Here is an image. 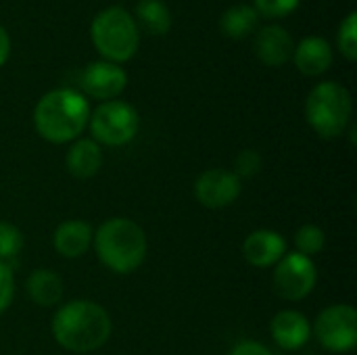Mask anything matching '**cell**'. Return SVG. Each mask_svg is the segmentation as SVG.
<instances>
[{
	"label": "cell",
	"instance_id": "obj_1",
	"mask_svg": "<svg viewBox=\"0 0 357 355\" xmlns=\"http://www.w3.org/2000/svg\"><path fill=\"white\" fill-rule=\"evenodd\" d=\"M54 341L73 354L100 349L111 337V318L105 308L88 299H75L56 310L52 316Z\"/></svg>",
	"mask_w": 357,
	"mask_h": 355
},
{
	"label": "cell",
	"instance_id": "obj_2",
	"mask_svg": "<svg viewBox=\"0 0 357 355\" xmlns=\"http://www.w3.org/2000/svg\"><path fill=\"white\" fill-rule=\"evenodd\" d=\"M90 105L84 94L59 88L46 92L33 109L36 132L52 144L73 142L88 126Z\"/></svg>",
	"mask_w": 357,
	"mask_h": 355
},
{
	"label": "cell",
	"instance_id": "obj_3",
	"mask_svg": "<svg viewBox=\"0 0 357 355\" xmlns=\"http://www.w3.org/2000/svg\"><path fill=\"white\" fill-rule=\"evenodd\" d=\"M94 249L105 268L115 274H132L146 259V234L128 218H111L94 232Z\"/></svg>",
	"mask_w": 357,
	"mask_h": 355
},
{
	"label": "cell",
	"instance_id": "obj_4",
	"mask_svg": "<svg viewBox=\"0 0 357 355\" xmlns=\"http://www.w3.org/2000/svg\"><path fill=\"white\" fill-rule=\"evenodd\" d=\"M354 100L345 86L337 82L318 84L305 100V119L312 130L324 138H339L351 123Z\"/></svg>",
	"mask_w": 357,
	"mask_h": 355
},
{
	"label": "cell",
	"instance_id": "obj_5",
	"mask_svg": "<svg viewBox=\"0 0 357 355\" xmlns=\"http://www.w3.org/2000/svg\"><path fill=\"white\" fill-rule=\"evenodd\" d=\"M90 36L105 61L117 65L130 61L140 44L138 23L121 6H109L100 10L90 25Z\"/></svg>",
	"mask_w": 357,
	"mask_h": 355
},
{
	"label": "cell",
	"instance_id": "obj_6",
	"mask_svg": "<svg viewBox=\"0 0 357 355\" xmlns=\"http://www.w3.org/2000/svg\"><path fill=\"white\" fill-rule=\"evenodd\" d=\"M94 142L107 146H123L132 142L140 128L138 111L123 100H107L94 109L88 119Z\"/></svg>",
	"mask_w": 357,
	"mask_h": 355
},
{
	"label": "cell",
	"instance_id": "obj_7",
	"mask_svg": "<svg viewBox=\"0 0 357 355\" xmlns=\"http://www.w3.org/2000/svg\"><path fill=\"white\" fill-rule=\"evenodd\" d=\"M318 343L333 354H349L357 345V312L347 303L322 310L314 322Z\"/></svg>",
	"mask_w": 357,
	"mask_h": 355
},
{
	"label": "cell",
	"instance_id": "obj_8",
	"mask_svg": "<svg viewBox=\"0 0 357 355\" xmlns=\"http://www.w3.org/2000/svg\"><path fill=\"white\" fill-rule=\"evenodd\" d=\"M318 280L316 266L310 257L301 253H287L274 270V291L278 297L287 301H301L305 299Z\"/></svg>",
	"mask_w": 357,
	"mask_h": 355
},
{
	"label": "cell",
	"instance_id": "obj_9",
	"mask_svg": "<svg viewBox=\"0 0 357 355\" xmlns=\"http://www.w3.org/2000/svg\"><path fill=\"white\" fill-rule=\"evenodd\" d=\"M241 180L234 172L228 169H209L203 172L195 182V197L207 209L230 207L241 197Z\"/></svg>",
	"mask_w": 357,
	"mask_h": 355
},
{
	"label": "cell",
	"instance_id": "obj_10",
	"mask_svg": "<svg viewBox=\"0 0 357 355\" xmlns=\"http://www.w3.org/2000/svg\"><path fill=\"white\" fill-rule=\"evenodd\" d=\"M82 86H84L86 94H90L92 98H98L105 103L115 100V96H119L128 86V73L117 63L96 61L84 69Z\"/></svg>",
	"mask_w": 357,
	"mask_h": 355
},
{
	"label": "cell",
	"instance_id": "obj_11",
	"mask_svg": "<svg viewBox=\"0 0 357 355\" xmlns=\"http://www.w3.org/2000/svg\"><path fill=\"white\" fill-rule=\"evenodd\" d=\"M295 42L282 25H266L257 31L253 42L255 56L268 67H282L293 59Z\"/></svg>",
	"mask_w": 357,
	"mask_h": 355
},
{
	"label": "cell",
	"instance_id": "obj_12",
	"mask_svg": "<svg viewBox=\"0 0 357 355\" xmlns=\"http://www.w3.org/2000/svg\"><path fill=\"white\" fill-rule=\"evenodd\" d=\"M243 255L253 268H272L287 255V241L274 230H255L243 243Z\"/></svg>",
	"mask_w": 357,
	"mask_h": 355
},
{
	"label": "cell",
	"instance_id": "obj_13",
	"mask_svg": "<svg viewBox=\"0 0 357 355\" xmlns=\"http://www.w3.org/2000/svg\"><path fill=\"white\" fill-rule=\"evenodd\" d=\"M270 333L276 345L284 352H297L301 349L310 337H312V326L307 318L301 312L295 310H284L278 312L272 322H270Z\"/></svg>",
	"mask_w": 357,
	"mask_h": 355
},
{
	"label": "cell",
	"instance_id": "obj_14",
	"mask_svg": "<svg viewBox=\"0 0 357 355\" xmlns=\"http://www.w3.org/2000/svg\"><path fill=\"white\" fill-rule=\"evenodd\" d=\"M293 61L303 75L316 77V75H322L331 69L333 48H331L328 40H324L320 36H307L295 46Z\"/></svg>",
	"mask_w": 357,
	"mask_h": 355
},
{
	"label": "cell",
	"instance_id": "obj_15",
	"mask_svg": "<svg viewBox=\"0 0 357 355\" xmlns=\"http://www.w3.org/2000/svg\"><path fill=\"white\" fill-rule=\"evenodd\" d=\"M92 239H94V230L90 224L82 220H67L54 230L52 245L59 255L67 259H77L88 253Z\"/></svg>",
	"mask_w": 357,
	"mask_h": 355
},
{
	"label": "cell",
	"instance_id": "obj_16",
	"mask_svg": "<svg viewBox=\"0 0 357 355\" xmlns=\"http://www.w3.org/2000/svg\"><path fill=\"white\" fill-rule=\"evenodd\" d=\"M65 165H67V172L77 180L94 178L98 174V169L102 167V149H100V144L90 140V138L75 140L67 151Z\"/></svg>",
	"mask_w": 357,
	"mask_h": 355
},
{
	"label": "cell",
	"instance_id": "obj_17",
	"mask_svg": "<svg viewBox=\"0 0 357 355\" xmlns=\"http://www.w3.org/2000/svg\"><path fill=\"white\" fill-rule=\"evenodd\" d=\"M63 278L52 270H36L27 278V295L36 305L52 308L63 299Z\"/></svg>",
	"mask_w": 357,
	"mask_h": 355
},
{
	"label": "cell",
	"instance_id": "obj_18",
	"mask_svg": "<svg viewBox=\"0 0 357 355\" xmlns=\"http://www.w3.org/2000/svg\"><path fill=\"white\" fill-rule=\"evenodd\" d=\"M259 23V13L251 4H234L220 17V29L232 40L247 38Z\"/></svg>",
	"mask_w": 357,
	"mask_h": 355
},
{
	"label": "cell",
	"instance_id": "obj_19",
	"mask_svg": "<svg viewBox=\"0 0 357 355\" xmlns=\"http://www.w3.org/2000/svg\"><path fill=\"white\" fill-rule=\"evenodd\" d=\"M136 17L140 27L153 36H165L172 29V13L161 0H140L136 4Z\"/></svg>",
	"mask_w": 357,
	"mask_h": 355
},
{
	"label": "cell",
	"instance_id": "obj_20",
	"mask_svg": "<svg viewBox=\"0 0 357 355\" xmlns=\"http://www.w3.org/2000/svg\"><path fill=\"white\" fill-rule=\"evenodd\" d=\"M295 247H297V253L312 259L314 255L322 253V249L326 247V234L320 226L305 224L295 232Z\"/></svg>",
	"mask_w": 357,
	"mask_h": 355
},
{
	"label": "cell",
	"instance_id": "obj_21",
	"mask_svg": "<svg viewBox=\"0 0 357 355\" xmlns=\"http://www.w3.org/2000/svg\"><path fill=\"white\" fill-rule=\"evenodd\" d=\"M337 44L341 54L349 61L356 63L357 61V15L349 13L345 17V21L341 23V29L337 33Z\"/></svg>",
	"mask_w": 357,
	"mask_h": 355
},
{
	"label": "cell",
	"instance_id": "obj_22",
	"mask_svg": "<svg viewBox=\"0 0 357 355\" xmlns=\"http://www.w3.org/2000/svg\"><path fill=\"white\" fill-rule=\"evenodd\" d=\"M23 247V234L17 226L0 222V262L15 257Z\"/></svg>",
	"mask_w": 357,
	"mask_h": 355
},
{
	"label": "cell",
	"instance_id": "obj_23",
	"mask_svg": "<svg viewBox=\"0 0 357 355\" xmlns=\"http://www.w3.org/2000/svg\"><path fill=\"white\" fill-rule=\"evenodd\" d=\"M261 172V155L253 149L241 151L234 159V174L238 180L243 178H253Z\"/></svg>",
	"mask_w": 357,
	"mask_h": 355
},
{
	"label": "cell",
	"instance_id": "obj_24",
	"mask_svg": "<svg viewBox=\"0 0 357 355\" xmlns=\"http://www.w3.org/2000/svg\"><path fill=\"white\" fill-rule=\"evenodd\" d=\"M301 0H253L257 13L266 17H287L297 10Z\"/></svg>",
	"mask_w": 357,
	"mask_h": 355
},
{
	"label": "cell",
	"instance_id": "obj_25",
	"mask_svg": "<svg viewBox=\"0 0 357 355\" xmlns=\"http://www.w3.org/2000/svg\"><path fill=\"white\" fill-rule=\"evenodd\" d=\"M13 295H15V276H13V270L0 262V314L8 310L10 301H13Z\"/></svg>",
	"mask_w": 357,
	"mask_h": 355
},
{
	"label": "cell",
	"instance_id": "obj_26",
	"mask_svg": "<svg viewBox=\"0 0 357 355\" xmlns=\"http://www.w3.org/2000/svg\"><path fill=\"white\" fill-rule=\"evenodd\" d=\"M228 355H272V352L257 341H243V343L234 345Z\"/></svg>",
	"mask_w": 357,
	"mask_h": 355
},
{
	"label": "cell",
	"instance_id": "obj_27",
	"mask_svg": "<svg viewBox=\"0 0 357 355\" xmlns=\"http://www.w3.org/2000/svg\"><path fill=\"white\" fill-rule=\"evenodd\" d=\"M8 54H10V38L6 29L0 25V67L8 61Z\"/></svg>",
	"mask_w": 357,
	"mask_h": 355
}]
</instances>
